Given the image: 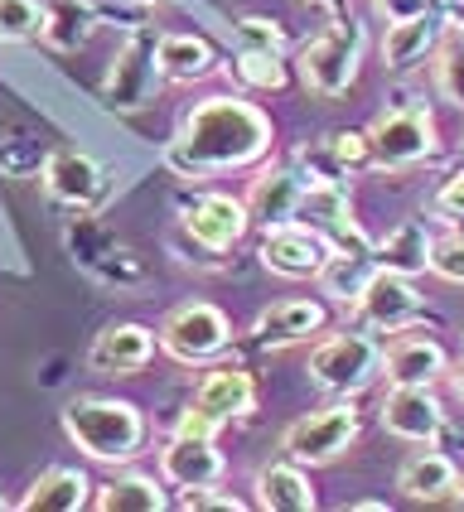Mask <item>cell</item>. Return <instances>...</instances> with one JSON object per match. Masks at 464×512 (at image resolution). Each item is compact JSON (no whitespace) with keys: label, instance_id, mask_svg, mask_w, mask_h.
<instances>
[{"label":"cell","instance_id":"6da1fadb","mask_svg":"<svg viewBox=\"0 0 464 512\" xmlns=\"http://www.w3.org/2000/svg\"><path fill=\"white\" fill-rule=\"evenodd\" d=\"M271 150V116L247 97H203L179 121V136L165 150V165L184 179H208L223 170H247Z\"/></svg>","mask_w":464,"mask_h":512},{"label":"cell","instance_id":"7a4b0ae2","mask_svg":"<svg viewBox=\"0 0 464 512\" xmlns=\"http://www.w3.org/2000/svg\"><path fill=\"white\" fill-rule=\"evenodd\" d=\"M63 435L97 464H126L145 445V416L121 397H78L63 406Z\"/></svg>","mask_w":464,"mask_h":512},{"label":"cell","instance_id":"3957f363","mask_svg":"<svg viewBox=\"0 0 464 512\" xmlns=\"http://www.w3.org/2000/svg\"><path fill=\"white\" fill-rule=\"evenodd\" d=\"M368 49V29L358 20H329L315 39L300 49V83L310 87L315 97L334 102L344 97L353 78H358V63Z\"/></svg>","mask_w":464,"mask_h":512},{"label":"cell","instance_id":"277c9868","mask_svg":"<svg viewBox=\"0 0 464 512\" xmlns=\"http://www.w3.org/2000/svg\"><path fill=\"white\" fill-rule=\"evenodd\" d=\"M310 382L334 392V397H358L363 387H373V377L382 372V348H377L363 329H344L329 334L310 348Z\"/></svg>","mask_w":464,"mask_h":512},{"label":"cell","instance_id":"5b68a950","mask_svg":"<svg viewBox=\"0 0 464 512\" xmlns=\"http://www.w3.org/2000/svg\"><path fill=\"white\" fill-rule=\"evenodd\" d=\"M160 83H165V73H160V34L136 25L131 39L121 44V54L112 58V68H107L102 97L116 112H141V107L155 102Z\"/></svg>","mask_w":464,"mask_h":512},{"label":"cell","instance_id":"8992f818","mask_svg":"<svg viewBox=\"0 0 464 512\" xmlns=\"http://www.w3.org/2000/svg\"><path fill=\"white\" fill-rule=\"evenodd\" d=\"M228 343H232V319L218 305H208V300H189V305L165 314V324H160V348L184 368L213 363L218 353H228Z\"/></svg>","mask_w":464,"mask_h":512},{"label":"cell","instance_id":"52a82bcc","mask_svg":"<svg viewBox=\"0 0 464 512\" xmlns=\"http://www.w3.org/2000/svg\"><path fill=\"white\" fill-rule=\"evenodd\" d=\"M353 445H358V411H353V401H334V406H324L315 416H300L281 435L286 459L305 464V469H324V464L344 459Z\"/></svg>","mask_w":464,"mask_h":512},{"label":"cell","instance_id":"ba28073f","mask_svg":"<svg viewBox=\"0 0 464 512\" xmlns=\"http://www.w3.org/2000/svg\"><path fill=\"white\" fill-rule=\"evenodd\" d=\"M368 145H373L377 170H411L440 150V131L426 107H392L368 126Z\"/></svg>","mask_w":464,"mask_h":512},{"label":"cell","instance_id":"9c48e42d","mask_svg":"<svg viewBox=\"0 0 464 512\" xmlns=\"http://www.w3.org/2000/svg\"><path fill=\"white\" fill-rule=\"evenodd\" d=\"M353 319L363 324V329H373V334H406L411 324H421V295H416V285L411 276H397V271H382L377 266L373 281L363 285V295L348 305Z\"/></svg>","mask_w":464,"mask_h":512},{"label":"cell","instance_id":"30bf717a","mask_svg":"<svg viewBox=\"0 0 464 512\" xmlns=\"http://www.w3.org/2000/svg\"><path fill=\"white\" fill-rule=\"evenodd\" d=\"M257 261L271 276H286V281H310L319 276V266L329 261V242L305 223H281V228H261L257 242Z\"/></svg>","mask_w":464,"mask_h":512},{"label":"cell","instance_id":"8fae6325","mask_svg":"<svg viewBox=\"0 0 464 512\" xmlns=\"http://www.w3.org/2000/svg\"><path fill=\"white\" fill-rule=\"evenodd\" d=\"M68 252H73V261H78L83 271H92L97 281H107V285L145 281L141 256L131 252L126 242H116L112 232L102 228V223H92V218H83L78 228H68Z\"/></svg>","mask_w":464,"mask_h":512},{"label":"cell","instance_id":"7c38bea8","mask_svg":"<svg viewBox=\"0 0 464 512\" xmlns=\"http://www.w3.org/2000/svg\"><path fill=\"white\" fill-rule=\"evenodd\" d=\"M252 228V213L247 199H232V194H203L184 208V232L199 242L203 252H228L242 242V232Z\"/></svg>","mask_w":464,"mask_h":512},{"label":"cell","instance_id":"4fadbf2b","mask_svg":"<svg viewBox=\"0 0 464 512\" xmlns=\"http://www.w3.org/2000/svg\"><path fill=\"white\" fill-rule=\"evenodd\" d=\"M228 464L218 455L213 435H184L174 430L170 445L160 450V479L174 488H203V484H223Z\"/></svg>","mask_w":464,"mask_h":512},{"label":"cell","instance_id":"5bb4252c","mask_svg":"<svg viewBox=\"0 0 464 512\" xmlns=\"http://www.w3.org/2000/svg\"><path fill=\"white\" fill-rule=\"evenodd\" d=\"M382 430L397 435L406 445H431L435 435L445 430V411L431 397V387H392L382 397Z\"/></svg>","mask_w":464,"mask_h":512},{"label":"cell","instance_id":"9a60e30c","mask_svg":"<svg viewBox=\"0 0 464 512\" xmlns=\"http://www.w3.org/2000/svg\"><path fill=\"white\" fill-rule=\"evenodd\" d=\"M160 348V334L145 329V324H107L92 348H87V368L102 372V377H131L141 372Z\"/></svg>","mask_w":464,"mask_h":512},{"label":"cell","instance_id":"2e32d148","mask_svg":"<svg viewBox=\"0 0 464 512\" xmlns=\"http://www.w3.org/2000/svg\"><path fill=\"white\" fill-rule=\"evenodd\" d=\"M305 189H310V179L295 170V165H266V170L252 179V194H247V213H252V223H257V228H281V223H295Z\"/></svg>","mask_w":464,"mask_h":512},{"label":"cell","instance_id":"e0dca14e","mask_svg":"<svg viewBox=\"0 0 464 512\" xmlns=\"http://www.w3.org/2000/svg\"><path fill=\"white\" fill-rule=\"evenodd\" d=\"M44 189H49V199L68 203V208H92V203L102 199V165L83 155V150H49L44 155Z\"/></svg>","mask_w":464,"mask_h":512},{"label":"cell","instance_id":"ac0fdd59","mask_svg":"<svg viewBox=\"0 0 464 512\" xmlns=\"http://www.w3.org/2000/svg\"><path fill=\"white\" fill-rule=\"evenodd\" d=\"M194 406L208 411L218 426L228 421H247L257 411V377L247 368H213L203 372L199 392H194Z\"/></svg>","mask_w":464,"mask_h":512},{"label":"cell","instance_id":"d6986e66","mask_svg":"<svg viewBox=\"0 0 464 512\" xmlns=\"http://www.w3.org/2000/svg\"><path fill=\"white\" fill-rule=\"evenodd\" d=\"M382 372H387V387H435L450 372V358H445V348L435 339L402 334L382 353Z\"/></svg>","mask_w":464,"mask_h":512},{"label":"cell","instance_id":"ffe728a7","mask_svg":"<svg viewBox=\"0 0 464 512\" xmlns=\"http://www.w3.org/2000/svg\"><path fill=\"white\" fill-rule=\"evenodd\" d=\"M319 329H324V305L319 300H276L271 310L257 314L252 343L257 348H290V343H305Z\"/></svg>","mask_w":464,"mask_h":512},{"label":"cell","instance_id":"44dd1931","mask_svg":"<svg viewBox=\"0 0 464 512\" xmlns=\"http://www.w3.org/2000/svg\"><path fill=\"white\" fill-rule=\"evenodd\" d=\"M252 488H257V508H266V512H315V503H319L305 464H295V459L257 469Z\"/></svg>","mask_w":464,"mask_h":512},{"label":"cell","instance_id":"7402d4cb","mask_svg":"<svg viewBox=\"0 0 464 512\" xmlns=\"http://www.w3.org/2000/svg\"><path fill=\"white\" fill-rule=\"evenodd\" d=\"M397 488H402L406 503H445L460 488V469L440 450H421V455H411L397 469Z\"/></svg>","mask_w":464,"mask_h":512},{"label":"cell","instance_id":"603a6c76","mask_svg":"<svg viewBox=\"0 0 464 512\" xmlns=\"http://www.w3.org/2000/svg\"><path fill=\"white\" fill-rule=\"evenodd\" d=\"M87 503H92V479L83 469H63V464L44 469L20 498L25 512H83Z\"/></svg>","mask_w":464,"mask_h":512},{"label":"cell","instance_id":"cb8c5ba5","mask_svg":"<svg viewBox=\"0 0 464 512\" xmlns=\"http://www.w3.org/2000/svg\"><path fill=\"white\" fill-rule=\"evenodd\" d=\"M435 49H440V25H435L431 15L397 20V25H387V34H382V63H387L392 73L421 68L426 58H435Z\"/></svg>","mask_w":464,"mask_h":512},{"label":"cell","instance_id":"d4e9b609","mask_svg":"<svg viewBox=\"0 0 464 512\" xmlns=\"http://www.w3.org/2000/svg\"><path fill=\"white\" fill-rule=\"evenodd\" d=\"M431 252H435V237L426 232V223H416V218H406L402 228H392L382 242H373V261L382 271H397V276L431 271Z\"/></svg>","mask_w":464,"mask_h":512},{"label":"cell","instance_id":"484cf974","mask_svg":"<svg viewBox=\"0 0 464 512\" xmlns=\"http://www.w3.org/2000/svg\"><path fill=\"white\" fill-rule=\"evenodd\" d=\"M160 73L165 83H203L218 73V54L203 34H160Z\"/></svg>","mask_w":464,"mask_h":512},{"label":"cell","instance_id":"4316f807","mask_svg":"<svg viewBox=\"0 0 464 512\" xmlns=\"http://www.w3.org/2000/svg\"><path fill=\"white\" fill-rule=\"evenodd\" d=\"M97 5L92 0H44V44L49 49H63V54H73V49H83L87 39H92V29H97Z\"/></svg>","mask_w":464,"mask_h":512},{"label":"cell","instance_id":"83f0119b","mask_svg":"<svg viewBox=\"0 0 464 512\" xmlns=\"http://www.w3.org/2000/svg\"><path fill=\"white\" fill-rule=\"evenodd\" d=\"M92 503L102 512H165L170 498L150 474H116L112 484H102L92 493Z\"/></svg>","mask_w":464,"mask_h":512},{"label":"cell","instance_id":"f1b7e54d","mask_svg":"<svg viewBox=\"0 0 464 512\" xmlns=\"http://www.w3.org/2000/svg\"><path fill=\"white\" fill-rule=\"evenodd\" d=\"M377 261L368 252H329V261L319 266V290L329 295V300H339V305H353L358 295H363V285L373 281Z\"/></svg>","mask_w":464,"mask_h":512},{"label":"cell","instance_id":"f546056e","mask_svg":"<svg viewBox=\"0 0 464 512\" xmlns=\"http://www.w3.org/2000/svg\"><path fill=\"white\" fill-rule=\"evenodd\" d=\"M324 155H329V179L377 170L373 145H368V131H334V136H329V145H324Z\"/></svg>","mask_w":464,"mask_h":512},{"label":"cell","instance_id":"4dcf8cb0","mask_svg":"<svg viewBox=\"0 0 464 512\" xmlns=\"http://www.w3.org/2000/svg\"><path fill=\"white\" fill-rule=\"evenodd\" d=\"M435 92L464 112V34L440 39V49H435Z\"/></svg>","mask_w":464,"mask_h":512},{"label":"cell","instance_id":"1f68e13d","mask_svg":"<svg viewBox=\"0 0 464 512\" xmlns=\"http://www.w3.org/2000/svg\"><path fill=\"white\" fill-rule=\"evenodd\" d=\"M44 34V0H0V44H34Z\"/></svg>","mask_w":464,"mask_h":512},{"label":"cell","instance_id":"d6a6232c","mask_svg":"<svg viewBox=\"0 0 464 512\" xmlns=\"http://www.w3.org/2000/svg\"><path fill=\"white\" fill-rule=\"evenodd\" d=\"M232 39H237L242 54H286V29L266 15H242L232 25Z\"/></svg>","mask_w":464,"mask_h":512},{"label":"cell","instance_id":"836d02e7","mask_svg":"<svg viewBox=\"0 0 464 512\" xmlns=\"http://www.w3.org/2000/svg\"><path fill=\"white\" fill-rule=\"evenodd\" d=\"M237 78L247 87H257V92H281L286 87V63H281V54H242L237 49Z\"/></svg>","mask_w":464,"mask_h":512},{"label":"cell","instance_id":"e575fe53","mask_svg":"<svg viewBox=\"0 0 464 512\" xmlns=\"http://www.w3.org/2000/svg\"><path fill=\"white\" fill-rule=\"evenodd\" d=\"M174 508H184V512H242V498L223 493L218 484H203V488H179Z\"/></svg>","mask_w":464,"mask_h":512},{"label":"cell","instance_id":"d590c367","mask_svg":"<svg viewBox=\"0 0 464 512\" xmlns=\"http://www.w3.org/2000/svg\"><path fill=\"white\" fill-rule=\"evenodd\" d=\"M431 276L450 285H464V232H450V237H440L431 252Z\"/></svg>","mask_w":464,"mask_h":512},{"label":"cell","instance_id":"8d00e7d4","mask_svg":"<svg viewBox=\"0 0 464 512\" xmlns=\"http://www.w3.org/2000/svg\"><path fill=\"white\" fill-rule=\"evenodd\" d=\"M435 208H440L445 218H464V170H455L450 179H445V184H440Z\"/></svg>","mask_w":464,"mask_h":512},{"label":"cell","instance_id":"74e56055","mask_svg":"<svg viewBox=\"0 0 464 512\" xmlns=\"http://www.w3.org/2000/svg\"><path fill=\"white\" fill-rule=\"evenodd\" d=\"M377 10H382V20L387 25H397V20H416V15H431V0H373Z\"/></svg>","mask_w":464,"mask_h":512},{"label":"cell","instance_id":"f35d334b","mask_svg":"<svg viewBox=\"0 0 464 512\" xmlns=\"http://www.w3.org/2000/svg\"><path fill=\"white\" fill-rule=\"evenodd\" d=\"M445 25L455 29V34H464V0H450V5H445Z\"/></svg>","mask_w":464,"mask_h":512},{"label":"cell","instance_id":"ab89813d","mask_svg":"<svg viewBox=\"0 0 464 512\" xmlns=\"http://www.w3.org/2000/svg\"><path fill=\"white\" fill-rule=\"evenodd\" d=\"M445 377H450V392L464 401V358H460V363H450V372H445Z\"/></svg>","mask_w":464,"mask_h":512},{"label":"cell","instance_id":"60d3db41","mask_svg":"<svg viewBox=\"0 0 464 512\" xmlns=\"http://www.w3.org/2000/svg\"><path fill=\"white\" fill-rule=\"evenodd\" d=\"M387 503H377V498H363V503H353V512H382Z\"/></svg>","mask_w":464,"mask_h":512},{"label":"cell","instance_id":"b9f144b4","mask_svg":"<svg viewBox=\"0 0 464 512\" xmlns=\"http://www.w3.org/2000/svg\"><path fill=\"white\" fill-rule=\"evenodd\" d=\"M305 5H319V10H329V5H339V0H305Z\"/></svg>","mask_w":464,"mask_h":512},{"label":"cell","instance_id":"7bdbcfd3","mask_svg":"<svg viewBox=\"0 0 464 512\" xmlns=\"http://www.w3.org/2000/svg\"><path fill=\"white\" fill-rule=\"evenodd\" d=\"M455 503H460V508H464V484H460V488H455Z\"/></svg>","mask_w":464,"mask_h":512},{"label":"cell","instance_id":"ee69618b","mask_svg":"<svg viewBox=\"0 0 464 512\" xmlns=\"http://www.w3.org/2000/svg\"><path fill=\"white\" fill-rule=\"evenodd\" d=\"M136 5H145V10H150V5H165V0H136Z\"/></svg>","mask_w":464,"mask_h":512},{"label":"cell","instance_id":"f6af8a7d","mask_svg":"<svg viewBox=\"0 0 464 512\" xmlns=\"http://www.w3.org/2000/svg\"><path fill=\"white\" fill-rule=\"evenodd\" d=\"M5 508H10V503H5V498H0V512H5Z\"/></svg>","mask_w":464,"mask_h":512}]
</instances>
